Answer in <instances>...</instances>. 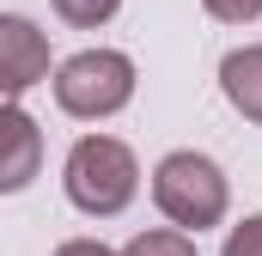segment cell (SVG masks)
<instances>
[{"mask_svg": "<svg viewBox=\"0 0 262 256\" xmlns=\"http://www.w3.org/2000/svg\"><path fill=\"white\" fill-rule=\"evenodd\" d=\"M207 6V18H220V25H256L262 18V0H201Z\"/></svg>", "mask_w": 262, "mask_h": 256, "instance_id": "10", "label": "cell"}, {"mask_svg": "<svg viewBox=\"0 0 262 256\" xmlns=\"http://www.w3.org/2000/svg\"><path fill=\"white\" fill-rule=\"evenodd\" d=\"M37 79H49V37L25 12H0V92L18 104Z\"/></svg>", "mask_w": 262, "mask_h": 256, "instance_id": "4", "label": "cell"}, {"mask_svg": "<svg viewBox=\"0 0 262 256\" xmlns=\"http://www.w3.org/2000/svg\"><path fill=\"white\" fill-rule=\"evenodd\" d=\"M61 189H67V201H73L85 220H116L134 195H140L134 146L116 140V134H79V140L67 146Z\"/></svg>", "mask_w": 262, "mask_h": 256, "instance_id": "1", "label": "cell"}, {"mask_svg": "<svg viewBox=\"0 0 262 256\" xmlns=\"http://www.w3.org/2000/svg\"><path fill=\"white\" fill-rule=\"evenodd\" d=\"M49 6L61 12L73 31H98V25H110L122 12V0H49Z\"/></svg>", "mask_w": 262, "mask_h": 256, "instance_id": "8", "label": "cell"}, {"mask_svg": "<svg viewBox=\"0 0 262 256\" xmlns=\"http://www.w3.org/2000/svg\"><path fill=\"white\" fill-rule=\"evenodd\" d=\"M220 256H262V214H244V220L226 232Z\"/></svg>", "mask_w": 262, "mask_h": 256, "instance_id": "9", "label": "cell"}, {"mask_svg": "<svg viewBox=\"0 0 262 256\" xmlns=\"http://www.w3.org/2000/svg\"><path fill=\"white\" fill-rule=\"evenodd\" d=\"M0 134H6L0 189H6V195H18V189H31V177H37V159H43V128L31 122V110H25V104H6V116H0Z\"/></svg>", "mask_w": 262, "mask_h": 256, "instance_id": "5", "label": "cell"}, {"mask_svg": "<svg viewBox=\"0 0 262 256\" xmlns=\"http://www.w3.org/2000/svg\"><path fill=\"white\" fill-rule=\"evenodd\" d=\"M49 256H122V250H110V244H98V238H67V244H55Z\"/></svg>", "mask_w": 262, "mask_h": 256, "instance_id": "11", "label": "cell"}, {"mask_svg": "<svg viewBox=\"0 0 262 256\" xmlns=\"http://www.w3.org/2000/svg\"><path fill=\"white\" fill-rule=\"evenodd\" d=\"M122 256H201V250H195L189 232H177V226H152V232H134L128 244H122Z\"/></svg>", "mask_w": 262, "mask_h": 256, "instance_id": "7", "label": "cell"}, {"mask_svg": "<svg viewBox=\"0 0 262 256\" xmlns=\"http://www.w3.org/2000/svg\"><path fill=\"white\" fill-rule=\"evenodd\" d=\"M152 207H159L177 232L195 238V232H207V226L226 220L232 183H226L220 159H207L195 146H177V153H165V159L152 165Z\"/></svg>", "mask_w": 262, "mask_h": 256, "instance_id": "2", "label": "cell"}, {"mask_svg": "<svg viewBox=\"0 0 262 256\" xmlns=\"http://www.w3.org/2000/svg\"><path fill=\"white\" fill-rule=\"evenodd\" d=\"M134 98V61L122 49H79L55 67V104L73 122H104L128 110Z\"/></svg>", "mask_w": 262, "mask_h": 256, "instance_id": "3", "label": "cell"}, {"mask_svg": "<svg viewBox=\"0 0 262 256\" xmlns=\"http://www.w3.org/2000/svg\"><path fill=\"white\" fill-rule=\"evenodd\" d=\"M220 92L244 122L262 128V43H244V49H232L220 61Z\"/></svg>", "mask_w": 262, "mask_h": 256, "instance_id": "6", "label": "cell"}]
</instances>
